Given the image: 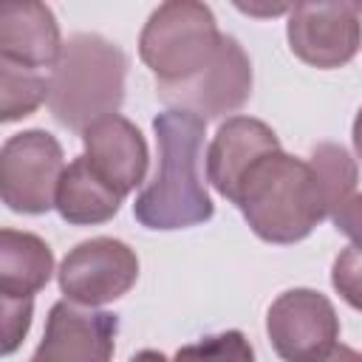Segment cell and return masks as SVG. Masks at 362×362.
Listing matches in <instances>:
<instances>
[{"mask_svg": "<svg viewBox=\"0 0 362 362\" xmlns=\"http://www.w3.org/2000/svg\"><path fill=\"white\" fill-rule=\"evenodd\" d=\"M308 164L314 167L334 212L354 195L356 189V181H359V170H356V161L351 158V153L342 147V144H334V141H320L311 147L308 153ZM334 218V215H331Z\"/></svg>", "mask_w": 362, "mask_h": 362, "instance_id": "17", "label": "cell"}, {"mask_svg": "<svg viewBox=\"0 0 362 362\" xmlns=\"http://www.w3.org/2000/svg\"><path fill=\"white\" fill-rule=\"evenodd\" d=\"M351 139H354V150H356V156L362 158V107L356 110V119H354V130H351Z\"/></svg>", "mask_w": 362, "mask_h": 362, "instance_id": "24", "label": "cell"}, {"mask_svg": "<svg viewBox=\"0 0 362 362\" xmlns=\"http://www.w3.org/2000/svg\"><path fill=\"white\" fill-rule=\"evenodd\" d=\"M82 144H85L82 156L90 161L96 175L105 184H110L122 198L130 195L144 181L150 150L141 130L130 119L113 113L93 122L82 133Z\"/></svg>", "mask_w": 362, "mask_h": 362, "instance_id": "11", "label": "cell"}, {"mask_svg": "<svg viewBox=\"0 0 362 362\" xmlns=\"http://www.w3.org/2000/svg\"><path fill=\"white\" fill-rule=\"evenodd\" d=\"M3 308V354H14L31 328L34 297H0Z\"/></svg>", "mask_w": 362, "mask_h": 362, "instance_id": "20", "label": "cell"}, {"mask_svg": "<svg viewBox=\"0 0 362 362\" xmlns=\"http://www.w3.org/2000/svg\"><path fill=\"white\" fill-rule=\"evenodd\" d=\"M283 150L277 133L255 116H229L206 150V181L232 201L243 175L269 153Z\"/></svg>", "mask_w": 362, "mask_h": 362, "instance_id": "12", "label": "cell"}, {"mask_svg": "<svg viewBox=\"0 0 362 362\" xmlns=\"http://www.w3.org/2000/svg\"><path fill=\"white\" fill-rule=\"evenodd\" d=\"M124 76L127 57L116 42L102 34L68 37L59 62L48 74L51 116L82 136L93 122L119 113L124 102Z\"/></svg>", "mask_w": 362, "mask_h": 362, "instance_id": "3", "label": "cell"}, {"mask_svg": "<svg viewBox=\"0 0 362 362\" xmlns=\"http://www.w3.org/2000/svg\"><path fill=\"white\" fill-rule=\"evenodd\" d=\"M119 317L71 300L51 305L31 362H113Z\"/></svg>", "mask_w": 362, "mask_h": 362, "instance_id": "10", "label": "cell"}, {"mask_svg": "<svg viewBox=\"0 0 362 362\" xmlns=\"http://www.w3.org/2000/svg\"><path fill=\"white\" fill-rule=\"evenodd\" d=\"M356 8H359V14H362V6H356Z\"/></svg>", "mask_w": 362, "mask_h": 362, "instance_id": "26", "label": "cell"}, {"mask_svg": "<svg viewBox=\"0 0 362 362\" xmlns=\"http://www.w3.org/2000/svg\"><path fill=\"white\" fill-rule=\"evenodd\" d=\"M158 99L173 110L195 113L198 119H221L246 105L252 93V62L243 45L223 34L212 62L192 79L178 85H156Z\"/></svg>", "mask_w": 362, "mask_h": 362, "instance_id": "6", "label": "cell"}, {"mask_svg": "<svg viewBox=\"0 0 362 362\" xmlns=\"http://www.w3.org/2000/svg\"><path fill=\"white\" fill-rule=\"evenodd\" d=\"M48 74L0 59V119L6 124L31 116L48 102Z\"/></svg>", "mask_w": 362, "mask_h": 362, "instance_id": "16", "label": "cell"}, {"mask_svg": "<svg viewBox=\"0 0 362 362\" xmlns=\"http://www.w3.org/2000/svg\"><path fill=\"white\" fill-rule=\"evenodd\" d=\"M314 362H362V354H359V351H354L351 345L337 342L325 356H320V359H314Z\"/></svg>", "mask_w": 362, "mask_h": 362, "instance_id": "22", "label": "cell"}, {"mask_svg": "<svg viewBox=\"0 0 362 362\" xmlns=\"http://www.w3.org/2000/svg\"><path fill=\"white\" fill-rule=\"evenodd\" d=\"M62 37L54 11L37 0H11L0 8V59L31 71L48 68L62 57Z\"/></svg>", "mask_w": 362, "mask_h": 362, "instance_id": "13", "label": "cell"}, {"mask_svg": "<svg viewBox=\"0 0 362 362\" xmlns=\"http://www.w3.org/2000/svg\"><path fill=\"white\" fill-rule=\"evenodd\" d=\"M238 8H240V11H246V14H257V17H274V14H286V11H291V6H272V8H260V6H243V3H238Z\"/></svg>", "mask_w": 362, "mask_h": 362, "instance_id": "23", "label": "cell"}, {"mask_svg": "<svg viewBox=\"0 0 362 362\" xmlns=\"http://www.w3.org/2000/svg\"><path fill=\"white\" fill-rule=\"evenodd\" d=\"M62 144L48 130H23L3 141L0 195L11 212L42 215L57 204V187L65 173Z\"/></svg>", "mask_w": 362, "mask_h": 362, "instance_id": "5", "label": "cell"}, {"mask_svg": "<svg viewBox=\"0 0 362 362\" xmlns=\"http://www.w3.org/2000/svg\"><path fill=\"white\" fill-rule=\"evenodd\" d=\"M173 362H255V351L243 331H221L178 348Z\"/></svg>", "mask_w": 362, "mask_h": 362, "instance_id": "18", "label": "cell"}, {"mask_svg": "<svg viewBox=\"0 0 362 362\" xmlns=\"http://www.w3.org/2000/svg\"><path fill=\"white\" fill-rule=\"evenodd\" d=\"M158 141V167L136 195L133 218L144 229L173 232L206 223L215 204L201 175L206 122L187 110H161L153 119Z\"/></svg>", "mask_w": 362, "mask_h": 362, "instance_id": "1", "label": "cell"}, {"mask_svg": "<svg viewBox=\"0 0 362 362\" xmlns=\"http://www.w3.org/2000/svg\"><path fill=\"white\" fill-rule=\"evenodd\" d=\"M232 204L260 240L277 246L308 238L317 223L334 215L308 158H297L283 150L263 156L243 175Z\"/></svg>", "mask_w": 362, "mask_h": 362, "instance_id": "2", "label": "cell"}, {"mask_svg": "<svg viewBox=\"0 0 362 362\" xmlns=\"http://www.w3.org/2000/svg\"><path fill=\"white\" fill-rule=\"evenodd\" d=\"M331 221H334L337 232H342V235L351 240V246L362 249V192H359V195H351V198L334 212Z\"/></svg>", "mask_w": 362, "mask_h": 362, "instance_id": "21", "label": "cell"}, {"mask_svg": "<svg viewBox=\"0 0 362 362\" xmlns=\"http://www.w3.org/2000/svg\"><path fill=\"white\" fill-rule=\"evenodd\" d=\"M57 280L65 300L99 308L133 288L139 280V257L119 238H90L62 257Z\"/></svg>", "mask_w": 362, "mask_h": 362, "instance_id": "7", "label": "cell"}, {"mask_svg": "<svg viewBox=\"0 0 362 362\" xmlns=\"http://www.w3.org/2000/svg\"><path fill=\"white\" fill-rule=\"evenodd\" d=\"M221 40L223 34L206 3L170 0L147 17L139 34V57L156 74V85H178L212 62Z\"/></svg>", "mask_w": 362, "mask_h": 362, "instance_id": "4", "label": "cell"}, {"mask_svg": "<svg viewBox=\"0 0 362 362\" xmlns=\"http://www.w3.org/2000/svg\"><path fill=\"white\" fill-rule=\"evenodd\" d=\"M130 362H170V359H167L161 351H139Z\"/></svg>", "mask_w": 362, "mask_h": 362, "instance_id": "25", "label": "cell"}, {"mask_svg": "<svg viewBox=\"0 0 362 362\" xmlns=\"http://www.w3.org/2000/svg\"><path fill=\"white\" fill-rule=\"evenodd\" d=\"M331 286L356 311H362V249L348 246L334 257Z\"/></svg>", "mask_w": 362, "mask_h": 362, "instance_id": "19", "label": "cell"}, {"mask_svg": "<svg viewBox=\"0 0 362 362\" xmlns=\"http://www.w3.org/2000/svg\"><path fill=\"white\" fill-rule=\"evenodd\" d=\"M122 201L124 198L96 175L90 161L85 156H76L59 178L54 209L74 226H96L110 221L119 212Z\"/></svg>", "mask_w": 362, "mask_h": 362, "instance_id": "14", "label": "cell"}, {"mask_svg": "<svg viewBox=\"0 0 362 362\" xmlns=\"http://www.w3.org/2000/svg\"><path fill=\"white\" fill-rule=\"evenodd\" d=\"M54 274L51 246L20 229L0 232V297H34Z\"/></svg>", "mask_w": 362, "mask_h": 362, "instance_id": "15", "label": "cell"}, {"mask_svg": "<svg viewBox=\"0 0 362 362\" xmlns=\"http://www.w3.org/2000/svg\"><path fill=\"white\" fill-rule=\"evenodd\" d=\"M266 334L283 362H314L337 345L339 317L325 294L314 288H288L269 305Z\"/></svg>", "mask_w": 362, "mask_h": 362, "instance_id": "8", "label": "cell"}, {"mask_svg": "<svg viewBox=\"0 0 362 362\" xmlns=\"http://www.w3.org/2000/svg\"><path fill=\"white\" fill-rule=\"evenodd\" d=\"M359 17L356 3H297L286 23L288 48L320 71L348 65L362 45Z\"/></svg>", "mask_w": 362, "mask_h": 362, "instance_id": "9", "label": "cell"}]
</instances>
